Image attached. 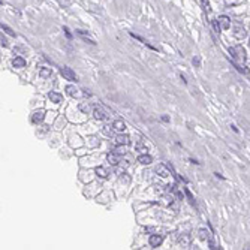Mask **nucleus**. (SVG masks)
<instances>
[{"label": "nucleus", "mask_w": 250, "mask_h": 250, "mask_svg": "<svg viewBox=\"0 0 250 250\" xmlns=\"http://www.w3.org/2000/svg\"><path fill=\"white\" fill-rule=\"evenodd\" d=\"M162 120H163V121H169V117H166V115H163V117H162Z\"/></svg>", "instance_id": "obj_30"}, {"label": "nucleus", "mask_w": 250, "mask_h": 250, "mask_svg": "<svg viewBox=\"0 0 250 250\" xmlns=\"http://www.w3.org/2000/svg\"><path fill=\"white\" fill-rule=\"evenodd\" d=\"M66 93H68L71 97H80V93H78V90H76L73 85H68V87H66Z\"/></svg>", "instance_id": "obj_16"}, {"label": "nucleus", "mask_w": 250, "mask_h": 250, "mask_svg": "<svg viewBox=\"0 0 250 250\" xmlns=\"http://www.w3.org/2000/svg\"><path fill=\"white\" fill-rule=\"evenodd\" d=\"M51 73H52V71L49 68H41L39 69V76L41 78H49Z\"/></svg>", "instance_id": "obj_18"}, {"label": "nucleus", "mask_w": 250, "mask_h": 250, "mask_svg": "<svg viewBox=\"0 0 250 250\" xmlns=\"http://www.w3.org/2000/svg\"><path fill=\"white\" fill-rule=\"evenodd\" d=\"M96 174H97V177H100V178H107V177L109 175V171H108L107 168H103V166H97V168H96Z\"/></svg>", "instance_id": "obj_13"}, {"label": "nucleus", "mask_w": 250, "mask_h": 250, "mask_svg": "<svg viewBox=\"0 0 250 250\" xmlns=\"http://www.w3.org/2000/svg\"><path fill=\"white\" fill-rule=\"evenodd\" d=\"M63 30H64V33H66V36H68V37H71V36H72V35H71V32L68 30V27H63Z\"/></svg>", "instance_id": "obj_29"}, {"label": "nucleus", "mask_w": 250, "mask_h": 250, "mask_svg": "<svg viewBox=\"0 0 250 250\" xmlns=\"http://www.w3.org/2000/svg\"><path fill=\"white\" fill-rule=\"evenodd\" d=\"M136 150H139V151L144 150V151H145V150H147V145H145V144H144L142 141H139V142L136 144Z\"/></svg>", "instance_id": "obj_22"}, {"label": "nucleus", "mask_w": 250, "mask_h": 250, "mask_svg": "<svg viewBox=\"0 0 250 250\" xmlns=\"http://www.w3.org/2000/svg\"><path fill=\"white\" fill-rule=\"evenodd\" d=\"M2 30H3V32H6V33H8V35H11V36H15V32L12 30L11 27H8L6 24H2Z\"/></svg>", "instance_id": "obj_21"}, {"label": "nucleus", "mask_w": 250, "mask_h": 250, "mask_svg": "<svg viewBox=\"0 0 250 250\" xmlns=\"http://www.w3.org/2000/svg\"><path fill=\"white\" fill-rule=\"evenodd\" d=\"M232 35H234V37H235V39H238V41H243V39L247 36V32H246V29L243 27L241 24H237Z\"/></svg>", "instance_id": "obj_3"}, {"label": "nucleus", "mask_w": 250, "mask_h": 250, "mask_svg": "<svg viewBox=\"0 0 250 250\" xmlns=\"http://www.w3.org/2000/svg\"><path fill=\"white\" fill-rule=\"evenodd\" d=\"M184 192H186V195H187V199H189V201H190V202L193 204V196H192V193H190V192H189L187 189H184Z\"/></svg>", "instance_id": "obj_26"}, {"label": "nucleus", "mask_w": 250, "mask_h": 250, "mask_svg": "<svg viewBox=\"0 0 250 250\" xmlns=\"http://www.w3.org/2000/svg\"><path fill=\"white\" fill-rule=\"evenodd\" d=\"M181 244L183 246H187L189 244V237H184V238H181Z\"/></svg>", "instance_id": "obj_27"}, {"label": "nucleus", "mask_w": 250, "mask_h": 250, "mask_svg": "<svg viewBox=\"0 0 250 250\" xmlns=\"http://www.w3.org/2000/svg\"><path fill=\"white\" fill-rule=\"evenodd\" d=\"M129 142H130V138L126 133H120V135L115 136V144L117 145H127Z\"/></svg>", "instance_id": "obj_8"}, {"label": "nucleus", "mask_w": 250, "mask_h": 250, "mask_svg": "<svg viewBox=\"0 0 250 250\" xmlns=\"http://www.w3.org/2000/svg\"><path fill=\"white\" fill-rule=\"evenodd\" d=\"M112 126H114L115 130H118V132H123V130L126 129V124H124L123 120H115V121L112 123Z\"/></svg>", "instance_id": "obj_15"}, {"label": "nucleus", "mask_w": 250, "mask_h": 250, "mask_svg": "<svg viewBox=\"0 0 250 250\" xmlns=\"http://www.w3.org/2000/svg\"><path fill=\"white\" fill-rule=\"evenodd\" d=\"M114 151H115V153H118L120 156H124V153H126V151H124V145H118Z\"/></svg>", "instance_id": "obj_23"}, {"label": "nucleus", "mask_w": 250, "mask_h": 250, "mask_svg": "<svg viewBox=\"0 0 250 250\" xmlns=\"http://www.w3.org/2000/svg\"><path fill=\"white\" fill-rule=\"evenodd\" d=\"M44 118H45V111H44V109H39V111H35V112H33V115H32V121L37 124V123H42Z\"/></svg>", "instance_id": "obj_7"}, {"label": "nucleus", "mask_w": 250, "mask_h": 250, "mask_svg": "<svg viewBox=\"0 0 250 250\" xmlns=\"http://www.w3.org/2000/svg\"><path fill=\"white\" fill-rule=\"evenodd\" d=\"M12 66L14 68H24L25 66V60L23 57H15L12 60Z\"/></svg>", "instance_id": "obj_14"}, {"label": "nucleus", "mask_w": 250, "mask_h": 250, "mask_svg": "<svg viewBox=\"0 0 250 250\" xmlns=\"http://www.w3.org/2000/svg\"><path fill=\"white\" fill-rule=\"evenodd\" d=\"M172 201H174V198H172V195H165L163 196V198H162V204L163 205H171V204H172Z\"/></svg>", "instance_id": "obj_19"}, {"label": "nucleus", "mask_w": 250, "mask_h": 250, "mask_svg": "<svg viewBox=\"0 0 250 250\" xmlns=\"http://www.w3.org/2000/svg\"><path fill=\"white\" fill-rule=\"evenodd\" d=\"M217 23H219V27L220 30H228L231 27V20L226 17V15H222L217 18Z\"/></svg>", "instance_id": "obj_5"}, {"label": "nucleus", "mask_w": 250, "mask_h": 250, "mask_svg": "<svg viewBox=\"0 0 250 250\" xmlns=\"http://www.w3.org/2000/svg\"><path fill=\"white\" fill-rule=\"evenodd\" d=\"M202 2V6H204V9L207 11V12H210V3H208V0H201Z\"/></svg>", "instance_id": "obj_25"}, {"label": "nucleus", "mask_w": 250, "mask_h": 250, "mask_svg": "<svg viewBox=\"0 0 250 250\" xmlns=\"http://www.w3.org/2000/svg\"><path fill=\"white\" fill-rule=\"evenodd\" d=\"M162 241H163V237L162 235H151L150 238H148V243H150L151 247H159L162 244Z\"/></svg>", "instance_id": "obj_9"}, {"label": "nucleus", "mask_w": 250, "mask_h": 250, "mask_svg": "<svg viewBox=\"0 0 250 250\" xmlns=\"http://www.w3.org/2000/svg\"><path fill=\"white\" fill-rule=\"evenodd\" d=\"M0 42H2V47H8V41L3 37V35H2V39H0Z\"/></svg>", "instance_id": "obj_28"}, {"label": "nucleus", "mask_w": 250, "mask_h": 250, "mask_svg": "<svg viewBox=\"0 0 250 250\" xmlns=\"http://www.w3.org/2000/svg\"><path fill=\"white\" fill-rule=\"evenodd\" d=\"M198 237H199L201 241H207V240H210V232L207 229H199L198 231Z\"/></svg>", "instance_id": "obj_17"}, {"label": "nucleus", "mask_w": 250, "mask_h": 250, "mask_svg": "<svg viewBox=\"0 0 250 250\" xmlns=\"http://www.w3.org/2000/svg\"><path fill=\"white\" fill-rule=\"evenodd\" d=\"M136 160H138V163H141V165H150V163L153 162V157H151L150 154H139Z\"/></svg>", "instance_id": "obj_11"}, {"label": "nucleus", "mask_w": 250, "mask_h": 250, "mask_svg": "<svg viewBox=\"0 0 250 250\" xmlns=\"http://www.w3.org/2000/svg\"><path fill=\"white\" fill-rule=\"evenodd\" d=\"M103 133L108 135V136H112V133H114V126L112 127L111 126H103Z\"/></svg>", "instance_id": "obj_20"}, {"label": "nucleus", "mask_w": 250, "mask_h": 250, "mask_svg": "<svg viewBox=\"0 0 250 250\" xmlns=\"http://www.w3.org/2000/svg\"><path fill=\"white\" fill-rule=\"evenodd\" d=\"M192 63H193L195 68H201V60H199V57H193Z\"/></svg>", "instance_id": "obj_24"}, {"label": "nucleus", "mask_w": 250, "mask_h": 250, "mask_svg": "<svg viewBox=\"0 0 250 250\" xmlns=\"http://www.w3.org/2000/svg\"><path fill=\"white\" fill-rule=\"evenodd\" d=\"M93 117L96 118V120H99V121H105V120L108 118L107 112L103 111V108H102V107H96V108L93 109Z\"/></svg>", "instance_id": "obj_4"}, {"label": "nucleus", "mask_w": 250, "mask_h": 250, "mask_svg": "<svg viewBox=\"0 0 250 250\" xmlns=\"http://www.w3.org/2000/svg\"><path fill=\"white\" fill-rule=\"evenodd\" d=\"M120 154L118 153H115V151H111L108 156H107V159H108V163H111L112 166H117L118 163H120Z\"/></svg>", "instance_id": "obj_6"}, {"label": "nucleus", "mask_w": 250, "mask_h": 250, "mask_svg": "<svg viewBox=\"0 0 250 250\" xmlns=\"http://www.w3.org/2000/svg\"><path fill=\"white\" fill-rule=\"evenodd\" d=\"M48 97H49V100H51L52 103H60V102L63 100V96H61L60 93H56V91H49V93H48Z\"/></svg>", "instance_id": "obj_12"}, {"label": "nucleus", "mask_w": 250, "mask_h": 250, "mask_svg": "<svg viewBox=\"0 0 250 250\" xmlns=\"http://www.w3.org/2000/svg\"><path fill=\"white\" fill-rule=\"evenodd\" d=\"M156 172L159 174L160 177H168L169 175V172H171V169H169V166H166V165H157V168H156Z\"/></svg>", "instance_id": "obj_10"}, {"label": "nucleus", "mask_w": 250, "mask_h": 250, "mask_svg": "<svg viewBox=\"0 0 250 250\" xmlns=\"http://www.w3.org/2000/svg\"><path fill=\"white\" fill-rule=\"evenodd\" d=\"M249 47H250V41H249Z\"/></svg>", "instance_id": "obj_31"}, {"label": "nucleus", "mask_w": 250, "mask_h": 250, "mask_svg": "<svg viewBox=\"0 0 250 250\" xmlns=\"http://www.w3.org/2000/svg\"><path fill=\"white\" fill-rule=\"evenodd\" d=\"M229 54L232 56L234 60H240V61H246V49L241 45H237L229 48Z\"/></svg>", "instance_id": "obj_1"}, {"label": "nucleus", "mask_w": 250, "mask_h": 250, "mask_svg": "<svg viewBox=\"0 0 250 250\" xmlns=\"http://www.w3.org/2000/svg\"><path fill=\"white\" fill-rule=\"evenodd\" d=\"M60 73H61V76L64 78V80H68V81H78V76H76V73L71 69V68H68V66H64V68H61L60 69Z\"/></svg>", "instance_id": "obj_2"}]
</instances>
